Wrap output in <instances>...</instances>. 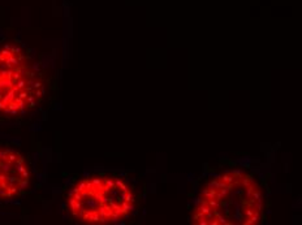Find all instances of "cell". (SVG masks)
I'll return each instance as SVG.
<instances>
[{"label":"cell","mask_w":302,"mask_h":225,"mask_svg":"<svg viewBox=\"0 0 302 225\" xmlns=\"http://www.w3.org/2000/svg\"><path fill=\"white\" fill-rule=\"evenodd\" d=\"M264 212V195L258 181L245 170H225L211 178L193 208L197 225H257Z\"/></svg>","instance_id":"cell-1"},{"label":"cell","mask_w":302,"mask_h":225,"mask_svg":"<svg viewBox=\"0 0 302 225\" xmlns=\"http://www.w3.org/2000/svg\"><path fill=\"white\" fill-rule=\"evenodd\" d=\"M71 216L87 225H108L124 221L136 207L133 189L123 178L93 175L80 180L66 199Z\"/></svg>","instance_id":"cell-2"},{"label":"cell","mask_w":302,"mask_h":225,"mask_svg":"<svg viewBox=\"0 0 302 225\" xmlns=\"http://www.w3.org/2000/svg\"><path fill=\"white\" fill-rule=\"evenodd\" d=\"M44 79L30 55L15 43L0 47V115L16 117L35 108L44 96Z\"/></svg>","instance_id":"cell-3"},{"label":"cell","mask_w":302,"mask_h":225,"mask_svg":"<svg viewBox=\"0 0 302 225\" xmlns=\"http://www.w3.org/2000/svg\"><path fill=\"white\" fill-rule=\"evenodd\" d=\"M30 184V169L18 151L0 147V199L18 197Z\"/></svg>","instance_id":"cell-4"}]
</instances>
